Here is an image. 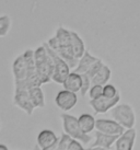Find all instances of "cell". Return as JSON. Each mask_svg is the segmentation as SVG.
Returning <instances> with one entry per match:
<instances>
[{
	"instance_id": "9c48e42d",
	"label": "cell",
	"mask_w": 140,
	"mask_h": 150,
	"mask_svg": "<svg viewBox=\"0 0 140 150\" xmlns=\"http://www.w3.org/2000/svg\"><path fill=\"white\" fill-rule=\"evenodd\" d=\"M95 130H99L101 133H105L108 135L119 136L125 132V128L113 118H98L95 124Z\"/></svg>"
},
{
	"instance_id": "3957f363",
	"label": "cell",
	"mask_w": 140,
	"mask_h": 150,
	"mask_svg": "<svg viewBox=\"0 0 140 150\" xmlns=\"http://www.w3.org/2000/svg\"><path fill=\"white\" fill-rule=\"evenodd\" d=\"M60 117H62L64 133L69 135L71 138L81 142L83 145L90 144L91 140H92V136H90L89 134L83 133L81 130L78 123V117L74 116L71 114H68L67 112L62 113Z\"/></svg>"
},
{
	"instance_id": "ba28073f",
	"label": "cell",
	"mask_w": 140,
	"mask_h": 150,
	"mask_svg": "<svg viewBox=\"0 0 140 150\" xmlns=\"http://www.w3.org/2000/svg\"><path fill=\"white\" fill-rule=\"evenodd\" d=\"M120 101V94H118L115 98H106V96H102L99 99L89 101V105H90L92 110L94 111L95 114H104L111 111L112 108L115 105H117Z\"/></svg>"
},
{
	"instance_id": "cb8c5ba5",
	"label": "cell",
	"mask_w": 140,
	"mask_h": 150,
	"mask_svg": "<svg viewBox=\"0 0 140 150\" xmlns=\"http://www.w3.org/2000/svg\"><path fill=\"white\" fill-rule=\"evenodd\" d=\"M91 86H92V80L88 75L86 74H82V88H81V91H80V94L82 96H87L89 90H90Z\"/></svg>"
},
{
	"instance_id": "9a60e30c",
	"label": "cell",
	"mask_w": 140,
	"mask_h": 150,
	"mask_svg": "<svg viewBox=\"0 0 140 150\" xmlns=\"http://www.w3.org/2000/svg\"><path fill=\"white\" fill-rule=\"evenodd\" d=\"M98 59H99V57H95L93 55H91L88 50H86V53L83 54L82 57L79 58L78 64H77V66H76L74 71L78 72V74H81V75H82V74H86V72L89 70V68H90Z\"/></svg>"
},
{
	"instance_id": "6da1fadb",
	"label": "cell",
	"mask_w": 140,
	"mask_h": 150,
	"mask_svg": "<svg viewBox=\"0 0 140 150\" xmlns=\"http://www.w3.org/2000/svg\"><path fill=\"white\" fill-rule=\"evenodd\" d=\"M47 45L52 50H54L62 58H64L69 64L71 68H76L78 60L74 55L72 48H71V31L65 29L62 25L58 26V29L55 32V35L47 41Z\"/></svg>"
},
{
	"instance_id": "7c38bea8",
	"label": "cell",
	"mask_w": 140,
	"mask_h": 150,
	"mask_svg": "<svg viewBox=\"0 0 140 150\" xmlns=\"http://www.w3.org/2000/svg\"><path fill=\"white\" fill-rule=\"evenodd\" d=\"M29 72V65L25 59L23 53L18 55L12 63V75L14 81L24 80Z\"/></svg>"
},
{
	"instance_id": "e0dca14e",
	"label": "cell",
	"mask_w": 140,
	"mask_h": 150,
	"mask_svg": "<svg viewBox=\"0 0 140 150\" xmlns=\"http://www.w3.org/2000/svg\"><path fill=\"white\" fill-rule=\"evenodd\" d=\"M71 48H72L74 57L77 59L81 58L83 56V54L86 53V50H86V44L83 42V40L74 31H71Z\"/></svg>"
},
{
	"instance_id": "8fae6325",
	"label": "cell",
	"mask_w": 140,
	"mask_h": 150,
	"mask_svg": "<svg viewBox=\"0 0 140 150\" xmlns=\"http://www.w3.org/2000/svg\"><path fill=\"white\" fill-rule=\"evenodd\" d=\"M136 138L137 130L135 127L125 129V132L118 136L115 142V150H132L135 147Z\"/></svg>"
},
{
	"instance_id": "d4e9b609",
	"label": "cell",
	"mask_w": 140,
	"mask_h": 150,
	"mask_svg": "<svg viewBox=\"0 0 140 150\" xmlns=\"http://www.w3.org/2000/svg\"><path fill=\"white\" fill-rule=\"evenodd\" d=\"M67 150H84V148H83V144L81 142H79L77 139H72Z\"/></svg>"
},
{
	"instance_id": "7402d4cb",
	"label": "cell",
	"mask_w": 140,
	"mask_h": 150,
	"mask_svg": "<svg viewBox=\"0 0 140 150\" xmlns=\"http://www.w3.org/2000/svg\"><path fill=\"white\" fill-rule=\"evenodd\" d=\"M118 94H120L119 90L112 83H106L105 86H103V96H106V98H115Z\"/></svg>"
},
{
	"instance_id": "30bf717a",
	"label": "cell",
	"mask_w": 140,
	"mask_h": 150,
	"mask_svg": "<svg viewBox=\"0 0 140 150\" xmlns=\"http://www.w3.org/2000/svg\"><path fill=\"white\" fill-rule=\"evenodd\" d=\"M58 142H59V137L52 129H42L41 132L37 134L36 145L41 150H46L57 146Z\"/></svg>"
},
{
	"instance_id": "ac0fdd59",
	"label": "cell",
	"mask_w": 140,
	"mask_h": 150,
	"mask_svg": "<svg viewBox=\"0 0 140 150\" xmlns=\"http://www.w3.org/2000/svg\"><path fill=\"white\" fill-rule=\"evenodd\" d=\"M29 94L35 108H45V96H44V92H43L42 87L30 88Z\"/></svg>"
},
{
	"instance_id": "5b68a950",
	"label": "cell",
	"mask_w": 140,
	"mask_h": 150,
	"mask_svg": "<svg viewBox=\"0 0 140 150\" xmlns=\"http://www.w3.org/2000/svg\"><path fill=\"white\" fill-rule=\"evenodd\" d=\"M46 50L48 52V54L50 55V57L54 62V74H53V80L54 82H56L58 84H62L64 81L66 80V78L69 76V74L71 72V67L69 66V64L67 63L64 58H62L59 55L55 52L54 50H52L49 46L47 45V43H44Z\"/></svg>"
},
{
	"instance_id": "ffe728a7",
	"label": "cell",
	"mask_w": 140,
	"mask_h": 150,
	"mask_svg": "<svg viewBox=\"0 0 140 150\" xmlns=\"http://www.w3.org/2000/svg\"><path fill=\"white\" fill-rule=\"evenodd\" d=\"M11 25H12V19L10 18L8 14H4L0 16V38H4L11 30Z\"/></svg>"
},
{
	"instance_id": "8992f818",
	"label": "cell",
	"mask_w": 140,
	"mask_h": 150,
	"mask_svg": "<svg viewBox=\"0 0 140 150\" xmlns=\"http://www.w3.org/2000/svg\"><path fill=\"white\" fill-rule=\"evenodd\" d=\"M77 103H78L77 93L66 89L58 91L55 96V104L62 112H68L70 110H72L77 105Z\"/></svg>"
},
{
	"instance_id": "484cf974",
	"label": "cell",
	"mask_w": 140,
	"mask_h": 150,
	"mask_svg": "<svg viewBox=\"0 0 140 150\" xmlns=\"http://www.w3.org/2000/svg\"><path fill=\"white\" fill-rule=\"evenodd\" d=\"M84 150H106V149L100 148V147H89V148H87V149H84Z\"/></svg>"
},
{
	"instance_id": "4fadbf2b",
	"label": "cell",
	"mask_w": 140,
	"mask_h": 150,
	"mask_svg": "<svg viewBox=\"0 0 140 150\" xmlns=\"http://www.w3.org/2000/svg\"><path fill=\"white\" fill-rule=\"evenodd\" d=\"M117 138H118L117 135H108V134L101 133L99 130H96L94 134V142L91 145V147H100V148L108 150L115 145Z\"/></svg>"
},
{
	"instance_id": "5bb4252c",
	"label": "cell",
	"mask_w": 140,
	"mask_h": 150,
	"mask_svg": "<svg viewBox=\"0 0 140 150\" xmlns=\"http://www.w3.org/2000/svg\"><path fill=\"white\" fill-rule=\"evenodd\" d=\"M62 87L66 90L76 92V93L80 92L81 88H82V75L76 72V71H71L69 76L66 78V80L64 81Z\"/></svg>"
},
{
	"instance_id": "2e32d148",
	"label": "cell",
	"mask_w": 140,
	"mask_h": 150,
	"mask_svg": "<svg viewBox=\"0 0 140 150\" xmlns=\"http://www.w3.org/2000/svg\"><path fill=\"white\" fill-rule=\"evenodd\" d=\"M78 123L83 133L90 134L95 129L96 118L90 113H83L78 117Z\"/></svg>"
},
{
	"instance_id": "52a82bcc",
	"label": "cell",
	"mask_w": 140,
	"mask_h": 150,
	"mask_svg": "<svg viewBox=\"0 0 140 150\" xmlns=\"http://www.w3.org/2000/svg\"><path fill=\"white\" fill-rule=\"evenodd\" d=\"M13 105L22 110L23 112L31 116L33 114L35 106L33 105L29 94V90L26 89H14L13 94Z\"/></svg>"
},
{
	"instance_id": "4316f807",
	"label": "cell",
	"mask_w": 140,
	"mask_h": 150,
	"mask_svg": "<svg viewBox=\"0 0 140 150\" xmlns=\"http://www.w3.org/2000/svg\"><path fill=\"white\" fill-rule=\"evenodd\" d=\"M0 150H9L8 146L4 144H0Z\"/></svg>"
},
{
	"instance_id": "7a4b0ae2",
	"label": "cell",
	"mask_w": 140,
	"mask_h": 150,
	"mask_svg": "<svg viewBox=\"0 0 140 150\" xmlns=\"http://www.w3.org/2000/svg\"><path fill=\"white\" fill-rule=\"evenodd\" d=\"M34 59L36 72L42 83L45 84L50 82L54 74V62L44 44L34 50Z\"/></svg>"
},
{
	"instance_id": "d6986e66",
	"label": "cell",
	"mask_w": 140,
	"mask_h": 150,
	"mask_svg": "<svg viewBox=\"0 0 140 150\" xmlns=\"http://www.w3.org/2000/svg\"><path fill=\"white\" fill-rule=\"evenodd\" d=\"M112 78V69L110 67L104 64L102 68L99 70V72L92 78V84H101L105 86L108 83V81Z\"/></svg>"
},
{
	"instance_id": "603a6c76",
	"label": "cell",
	"mask_w": 140,
	"mask_h": 150,
	"mask_svg": "<svg viewBox=\"0 0 140 150\" xmlns=\"http://www.w3.org/2000/svg\"><path fill=\"white\" fill-rule=\"evenodd\" d=\"M103 65H104L103 60H102L101 58H99L94 64H93V65H92V66L90 67V68H89V70L86 72V75L89 76V77L91 78V80H92V78H93V77H94V76L99 72V70L102 68V66H103Z\"/></svg>"
},
{
	"instance_id": "277c9868",
	"label": "cell",
	"mask_w": 140,
	"mask_h": 150,
	"mask_svg": "<svg viewBox=\"0 0 140 150\" xmlns=\"http://www.w3.org/2000/svg\"><path fill=\"white\" fill-rule=\"evenodd\" d=\"M111 116L125 129L134 128L136 125V113L130 104L118 103L111 110Z\"/></svg>"
},
{
	"instance_id": "44dd1931",
	"label": "cell",
	"mask_w": 140,
	"mask_h": 150,
	"mask_svg": "<svg viewBox=\"0 0 140 150\" xmlns=\"http://www.w3.org/2000/svg\"><path fill=\"white\" fill-rule=\"evenodd\" d=\"M88 96L90 98V100H95V99L101 98L103 96V86H101V84H92L89 92H88Z\"/></svg>"
},
{
	"instance_id": "83f0119b",
	"label": "cell",
	"mask_w": 140,
	"mask_h": 150,
	"mask_svg": "<svg viewBox=\"0 0 140 150\" xmlns=\"http://www.w3.org/2000/svg\"><path fill=\"white\" fill-rule=\"evenodd\" d=\"M0 129H1V122H0Z\"/></svg>"
}]
</instances>
